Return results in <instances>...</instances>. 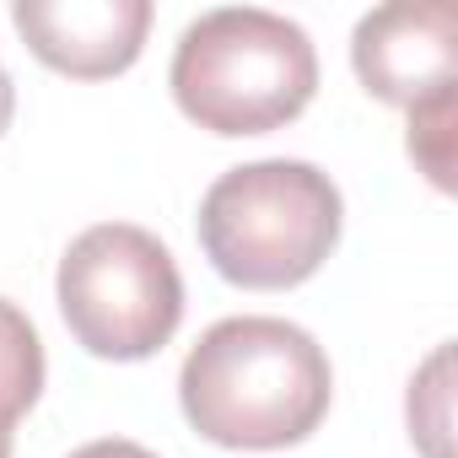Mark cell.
Here are the masks:
<instances>
[{
	"label": "cell",
	"mask_w": 458,
	"mask_h": 458,
	"mask_svg": "<svg viewBox=\"0 0 458 458\" xmlns=\"http://www.w3.org/2000/svg\"><path fill=\"white\" fill-rule=\"evenodd\" d=\"M44 388V345L38 329L17 302L0 297V437H12V426L33 410Z\"/></svg>",
	"instance_id": "cell-7"
},
{
	"label": "cell",
	"mask_w": 458,
	"mask_h": 458,
	"mask_svg": "<svg viewBox=\"0 0 458 458\" xmlns=\"http://www.w3.org/2000/svg\"><path fill=\"white\" fill-rule=\"evenodd\" d=\"M60 313L103 361L157 356L183 318V281L162 238L130 221H98L60 259Z\"/></svg>",
	"instance_id": "cell-4"
},
{
	"label": "cell",
	"mask_w": 458,
	"mask_h": 458,
	"mask_svg": "<svg viewBox=\"0 0 458 458\" xmlns=\"http://www.w3.org/2000/svg\"><path fill=\"white\" fill-rule=\"evenodd\" d=\"M447 367H453V351L442 345L410 383V431L420 437L426 458H447Z\"/></svg>",
	"instance_id": "cell-9"
},
{
	"label": "cell",
	"mask_w": 458,
	"mask_h": 458,
	"mask_svg": "<svg viewBox=\"0 0 458 458\" xmlns=\"http://www.w3.org/2000/svg\"><path fill=\"white\" fill-rule=\"evenodd\" d=\"M410 157L437 189L453 183V92H437L410 108Z\"/></svg>",
	"instance_id": "cell-8"
},
{
	"label": "cell",
	"mask_w": 458,
	"mask_h": 458,
	"mask_svg": "<svg viewBox=\"0 0 458 458\" xmlns=\"http://www.w3.org/2000/svg\"><path fill=\"white\" fill-rule=\"evenodd\" d=\"M12 22L44 65L98 81L135 65L151 28V0H17Z\"/></svg>",
	"instance_id": "cell-6"
},
{
	"label": "cell",
	"mask_w": 458,
	"mask_h": 458,
	"mask_svg": "<svg viewBox=\"0 0 458 458\" xmlns=\"http://www.w3.org/2000/svg\"><path fill=\"white\" fill-rule=\"evenodd\" d=\"M335 372L324 345L270 313L221 318L183 356L178 399L216 447H292L329 415Z\"/></svg>",
	"instance_id": "cell-1"
},
{
	"label": "cell",
	"mask_w": 458,
	"mask_h": 458,
	"mask_svg": "<svg viewBox=\"0 0 458 458\" xmlns=\"http://www.w3.org/2000/svg\"><path fill=\"white\" fill-rule=\"evenodd\" d=\"M173 98L210 135H265L292 124L318 92L313 38L265 6H216L173 49Z\"/></svg>",
	"instance_id": "cell-2"
},
{
	"label": "cell",
	"mask_w": 458,
	"mask_h": 458,
	"mask_svg": "<svg viewBox=\"0 0 458 458\" xmlns=\"http://www.w3.org/2000/svg\"><path fill=\"white\" fill-rule=\"evenodd\" d=\"M71 458H157V453H151V447H140V442H124V437H103V442L76 447Z\"/></svg>",
	"instance_id": "cell-10"
},
{
	"label": "cell",
	"mask_w": 458,
	"mask_h": 458,
	"mask_svg": "<svg viewBox=\"0 0 458 458\" xmlns=\"http://www.w3.org/2000/svg\"><path fill=\"white\" fill-rule=\"evenodd\" d=\"M453 6L447 0H399L356 22L351 60L372 98L415 108L437 92H453Z\"/></svg>",
	"instance_id": "cell-5"
},
{
	"label": "cell",
	"mask_w": 458,
	"mask_h": 458,
	"mask_svg": "<svg viewBox=\"0 0 458 458\" xmlns=\"http://www.w3.org/2000/svg\"><path fill=\"white\" fill-rule=\"evenodd\" d=\"M12 108H17V87H12L6 65H0V135H6V124H12Z\"/></svg>",
	"instance_id": "cell-11"
},
{
	"label": "cell",
	"mask_w": 458,
	"mask_h": 458,
	"mask_svg": "<svg viewBox=\"0 0 458 458\" xmlns=\"http://www.w3.org/2000/svg\"><path fill=\"white\" fill-rule=\"evenodd\" d=\"M340 243V189L313 162L270 157L221 173L199 199L205 259L249 292H286L318 276Z\"/></svg>",
	"instance_id": "cell-3"
},
{
	"label": "cell",
	"mask_w": 458,
	"mask_h": 458,
	"mask_svg": "<svg viewBox=\"0 0 458 458\" xmlns=\"http://www.w3.org/2000/svg\"><path fill=\"white\" fill-rule=\"evenodd\" d=\"M0 458H12V437H0Z\"/></svg>",
	"instance_id": "cell-12"
}]
</instances>
